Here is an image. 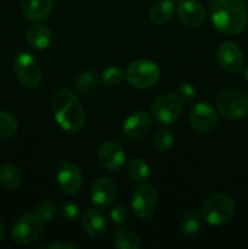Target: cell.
Wrapping results in <instances>:
<instances>
[{
    "instance_id": "1",
    "label": "cell",
    "mask_w": 248,
    "mask_h": 249,
    "mask_svg": "<svg viewBox=\"0 0 248 249\" xmlns=\"http://www.w3.org/2000/svg\"><path fill=\"white\" fill-rule=\"evenodd\" d=\"M51 109L58 125L67 133L77 134L84 129L87 122L84 108L72 90H56L51 97Z\"/></svg>"
},
{
    "instance_id": "2",
    "label": "cell",
    "mask_w": 248,
    "mask_h": 249,
    "mask_svg": "<svg viewBox=\"0 0 248 249\" xmlns=\"http://www.w3.org/2000/svg\"><path fill=\"white\" fill-rule=\"evenodd\" d=\"M211 18L220 33L236 36L247 27V7L242 0H215L211 6Z\"/></svg>"
},
{
    "instance_id": "3",
    "label": "cell",
    "mask_w": 248,
    "mask_h": 249,
    "mask_svg": "<svg viewBox=\"0 0 248 249\" xmlns=\"http://www.w3.org/2000/svg\"><path fill=\"white\" fill-rule=\"evenodd\" d=\"M216 111L229 121H238L248 116V94L245 90L228 89L219 95Z\"/></svg>"
},
{
    "instance_id": "4",
    "label": "cell",
    "mask_w": 248,
    "mask_h": 249,
    "mask_svg": "<svg viewBox=\"0 0 248 249\" xmlns=\"http://www.w3.org/2000/svg\"><path fill=\"white\" fill-rule=\"evenodd\" d=\"M235 214V203L225 194H215L209 197L202 208V216L209 225L220 226L228 224Z\"/></svg>"
},
{
    "instance_id": "5",
    "label": "cell",
    "mask_w": 248,
    "mask_h": 249,
    "mask_svg": "<svg viewBox=\"0 0 248 249\" xmlns=\"http://www.w3.org/2000/svg\"><path fill=\"white\" fill-rule=\"evenodd\" d=\"M159 77V67L153 61L146 58L134 61L125 70V79L136 89H150L155 87Z\"/></svg>"
},
{
    "instance_id": "6",
    "label": "cell",
    "mask_w": 248,
    "mask_h": 249,
    "mask_svg": "<svg viewBox=\"0 0 248 249\" xmlns=\"http://www.w3.org/2000/svg\"><path fill=\"white\" fill-rule=\"evenodd\" d=\"M45 231L44 221L36 213L24 214L14 224L11 230L12 240L19 245H32L40 240Z\"/></svg>"
},
{
    "instance_id": "7",
    "label": "cell",
    "mask_w": 248,
    "mask_h": 249,
    "mask_svg": "<svg viewBox=\"0 0 248 249\" xmlns=\"http://www.w3.org/2000/svg\"><path fill=\"white\" fill-rule=\"evenodd\" d=\"M14 71L19 84L27 89H35L43 78L38 60L29 53H21L14 61Z\"/></svg>"
},
{
    "instance_id": "8",
    "label": "cell",
    "mask_w": 248,
    "mask_h": 249,
    "mask_svg": "<svg viewBox=\"0 0 248 249\" xmlns=\"http://www.w3.org/2000/svg\"><path fill=\"white\" fill-rule=\"evenodd\" d=\"M151 113L158 123L165 125L174 124L181 117L182 101L177 95L170 92L162 94L153 100Z\"/></svg>"
},
{
    "instance_id": "9",
    "label": "cell",
    "mask_w": 248,
    "mask_h": 249,
    "mask_svg": "<svg viewBox=\"0 0 248 249\" xmlns=\"http://www.w3.org/2000/svg\"><path fill=\"white\" fill-rule=\"evenodd\" d=\"M157 191L150 184H140L135 187L131 198V208L140 220H147L155 214L157 208Z\"/></svg>"
},
{
    "instance_id": "10",
    "label": "cell",
    "mask_w": 248,
    "mask_h": 249,
    "mask_svg": "<svg viewBox=\"0 0 248 249\" xmlns=\"http://www.w3.org/2000/svg\"><path fill=\"white\" fill-rule=\"evenodd\" d=\"M218 112L208 102H198L189 113V123L197 134H208L218 124Z\"/></svg>"
},
{
    "instance_id": "11",
    "label": "cell",
    "mask_w": 248,
    "mask_h": 249,
    "mask_svg": "<svg viewBox=\"0 0 248 249\" xmlns=\"http://www.w3.org/2000/svg\"><path fill=\"white\" fill-rule=\"evenodd\" d=\"M216 61L224 71L230 73H240L243 67V53L237 44L224 41L216 49Z\"/></svg>"
},
{
    "instance_id": "12",
    "label": "cell",
    "mask_w": 248,
    "mask_h": 249,
    "mask_svg": "<svg viewBox=\"0 0 248 249\" xmlns=\"http://www.w3.org/2000/svg\"><path fill=\"white\" fill-rule=\"evenodd\" d=\"M152 128V119L146 112L138 111L130 114L123 124V135L126 140L138 142L147 136Z\"/></svg>"
},
{
    "instance_id": "13",
    "label": "cell",
    "mask_w": 248,
    "mask_h": 249,
    "mask_svg": "<svg viewBox=\"0 0 248 249\" xmlns=\"http://www.w3.org/2000/svg\"><path fill=\"white\" fill-rule=\"evenodd\" d=\"M90 197H91L92 204H95L97 208H108L113 204L117 197L116 182L108 177L99 178L92 184Z\"/></svg>"
},
{
    "instance_id": "14",
    "label": "cell",
    "mask_w": 248,
    "mask_h": 249,
    "mask_svg": "<svg viewBox=\"0 0 248 249\" xmlns=\"http://www.w3.org/2000/svg\"><path fill=\"white\" fill-rule=\"evenodd\" d=\"M57 182L60 189L66 195L78 194L83 186V173L72 163H63L57 173Z\"/></svg>"
},
{
    "instance_id": "15",
    "label": "cell",
    "mask_w": 248,
    "mask_h": 249,
    "mask_svg": "<svg viewBox=\"0 0 248 249\" xmlns=\"http://www.w3.org/2000/svg\"><path fill=\"white\" fill-rule=\"evenodd\" d=\"M179 19L190 28H197L206 21V11L197 0H181L177 7Z\"/></svg>"
},
{
    "instance_id": "16",
    "label": "cell",
    "mask_w": 248,
    "mask_h": 249,
    "mask_svg": "<svg viewBox=\"0 0 248 249\" xmlns=\"http://www.w3.org/2000/svg\"><path fill=\"white\" fill-rule=\"evenodd\" d=\"M99 160L102 167L111 172L122 169L125 163V155L118 143L108 140L101 143L99 147Z\"/></svg>"
},
{
    "instance_id": "17",
    "label": "cell",
    "mask_w": 248,
    "mask_h": 249,
    "mask_svg": "<svg viewBox=\"0 0 248 249\" xmlns=\"http://www.w3.org/2000/svg\"><path fill=\"white\" fill-rule=\"evenodd\" d=\"M83 229L92 238H100L107 232V220L104 214L95 209H88L82 215Z\"/></svg>"
},
{
    "instance_id": "18",
    "label": "cell",
    "mask_w": 248,
    "mask_h": 249,
    "mask_svg": "<svg viewBox=\"0 0 248 249\" xmlns=\"http://www.w3.org/2000/svg\"><path fill=\"white\" fill-rule=\"evenodd\" d=\"M53 0H19L24 16L34 22L48 18L53 10Z\"/></svg>"
},
{
    "instance_id": "19",
    "label": "cell",
    "mask_w": 248,
    "mask_h": 249,
    "mask_svg": "<svg viewBox=\"0 0 248 249\" xmlns=\"http://www.w3.org/2000/svg\"><path fill=\"white\" fill-rule=\"evenodd\" d=\"M26 39L31 48L35 49V50H44L50 46L53 34L45 24L34 23L27 29Z\"/></svg>"
},
{
    "instance_id": "20",
    "label": "cell",
    "mask_w": 248,
    "mask_h": 249,
    "mask_svg": "<svg viewBox=\"0 0 248 249\" xmlns=\"http://www.w3.org/2000/svg\"><path fill=\"white\" fill-rule=\"evenodd\" d=\"M174 14V1L172 0H158L150 10V19L152 23L162 26L170 21Z\"/></svg>"
},
{
    "instance_id": "21",
    "label": "cell",
    "mask_w": 248,
    "mask_h": 249,
    "mask_svg": "<svg viewBox=\"0 0 248 249\" xmlns=\"http://www.w3.org/2000/svg\"><path fill=\"white\" fill-rule=\"evenodd\" d=\"M23 178L17 167L10 163L0 165V184L9 190H17L22 185Z\"/></svg>"
},
{
    "instance_id": "22",
    "label": "cell",
    "mask_w": 248,
    "mask_h": 249,
    "mask_svg": "<svg viewBox=\"0 0 248 249\" xmlns=\"http://www.w3.org/2000/svg\"><path fill=\"white\" fill-rule=\"evenodd\" d=\"M113 245L118 249H139L141 247V241L130 230L121 228L113 233Z\"/></svg>"
},
{
    "instance_id": "23",
    "label": "cell",
    "mask_w": 248,
    "mask_h": 249,
    "mask_svg": "<svg viewBox=\"0 0 248 249\" xmlns=\"http://www.w3.org/2000/svg\"><path fill=\"white\" fill-rule=\"evenodd\" d=\"M126 172L131 180L136 182H143L150 177V167L142 158H131L126 165Z\"/></svg>"
},
{
    "instance_id": "24",
    "label": "cell",
    "mask_w": 248,
    "mask_h": 249,
    "mask_svg": "<svg viewBox=\"0 0 248 249\" xmlns=\"http://www.w3.org/2000/svg\"><path fill=\"white\" fill-rule=\"evenodd\" d=\"M203 228V216L198 212H190L180 223V229L186 236H195Z\"/></svg>"
},
{
    "instance_id": "25",
    "label": "cell",
    "mask_w": 248,
    "mask_h": 249,
    "mask_svg": "<svg viewBox=\"0 0 248 249\" xmlns=\"http://www.w3.org/2000/svg\"><path fill=\"white\" fill-rule=\"evenodd\" d=\"M99 84V77L96 72L92 71H85L82 72L75 79V89L83 95H89L96 89Z\"/></svg>"
},
{
    "instance_id": "26",
    "label": "cell",
    "mask_w": 248,
    "mask_h": 249,
    "mask_svg": "<svg viewBox=\"0 0 248 249\" xmlns=\"http://www.w3.org/2000/svg\"><path fill=\"white\" fill-rule=\"evenodd\" d=\"M152 146L158 152H168L174 146V135L169 129H159L153 135Z\"/></svg>"
},
{
    "instance_id": "27",
    "label": "cell",
    "mask_w": 248,
    "mask_h": 249,
    "mask_svg": "<svg viewBox=\"0 0 248 249\" xmlns=\"http://www.w3.org/2000/svg\"><path fill=\"white\" fill-rule=\"evenodd\" d=\"M18 130V121L16 117L6 111H0V139L14 136Z\"/></svg>"
},
{
    "instance_id": "28",
    "label": "cell",
    "mask_w": 248,
    "mask_h": 249,
    "mask_svg": "<svg viewBox=\"0 0 248 249\" xmlns=\"http://www.w3.org/2000/svg\"><path fill=\"white\" fill-rule=\"evenodd\" d=\"M125 78V72L117 66H109V67L105 68L101 73V79L108 87H113V85H119Z\"/></svg>"
},
{
    "instance_id": "29",
    "label": "cell",
    "mask_w": 248,
    "mask_h": 249,
    "mask_svg": "<svg viewBox=\"0 0 248 249\" xmlns=\"http://www.w3.org/2000/svg\"><path fill=\"white\" fill-rule=\"evenodd\" d=\"M80 207L73 202H65L60 207V215L66 221H74L80 216Z\"/></svg>"
},
{
    "instance_id": "30",
    "label": "cell",
    "mask_w": 248,
    "mask_h": 249,
    "mask_svg": "<svg viewBox=\"0 0 248 249\" xmlns=\"http://www.w3.org/2000/svg\"><path fill=\"white\" fill-rule=\"evenodd\" d=\"M36 215L45 223V221L53 220L56 214V207L51 201H43L38 204L35 211Z\"/></svg>"
},
{
    "instance_id": "31",
    "label": "cell",
    "mask_w": 248,
    "mask_h": 249,
    "mask_svg": "<svg viewBox=\"0 0 248 249\" xmlns=\"http://www.w3.org/2000/svg\"><path fill=\"white\" fill-rule=\"evenodd\" d=\"M177 96L181 100L182 104H190L196 97V89L189 82H182L177 87Z\"/></svg>"
},
{
    "instance_id": "32",
    "label": "cell",
    "mask_w": 248,
    "mask_h": 249,
    "mask_svg": "<svg viewBox=\"0 0 248 249\" xmlns=\"http://www.w3.org/2000/svg\"><path fill=\"white\" fill-rule=\"evenodd\" d=\"M109 216L114 224H118V225L125 224L129 219L128 209L123 206H114L109 212Z\"/></svg>"
},
{
    "instance_id": "33",
    "label": "cell",
    "mask_w": 248,
    "mask_h": 249,
    "mask_svg": "<svg viewBox=\"0 0 248 249\" xmlns=\"http://www.w3.org/2000/svg\"><path fill=\"white\" fill-rule=\"evenodd\" d=\"M46 248L50 249H75L77 246L74 245H70V243H65V242H53L50 243L49 246H46Z\"/></svg>"
},
{
    "instance_id": "34",
    "label": "cell",
    "mask_w": 248,
    "mask_h": 249,
    "mask_svg": "<svg viewBox=\"0 0 248 249\" xmlns=\"http://www.w3.org/2000/svg\"><path fill=\"white\" fill-rule=\"evenodd\" d=\"M4 237H5V225L4 223H2L1 218H0V243L2 242Z\"/></svg>"
},
{
    "instance_id": "35",
    "label": "cell",
    "mask_w": 248,
    "mask_h": 249,
    "mask_svg": "<svg viewBox=\"0 0 248 249\" xmlns=\"http://www.w3.org/2000/svg\"><path fill=\"white\" fill-rule=\"evenodd\" d=\"M240 74L242 75V77H243V79H245L246 82H248V65L246 66L245 68L242 67V70L240 71Z\"/></svg>"
},
{
    "instance_id": "36",
    "label": "cell",
    "mask_w": 248,
    "mask_h": 249,
    "mask_svg": "<svg viewBox=\"0 0 248 249\" xmlns=\"http://www.w3.org/2000/svg\"><path fill=\"white\" fill-rule=\"evenodd\" d=\"M172 1H177V2H180V1H181V0H172Z\"/></svg>"
}]
</instances>
